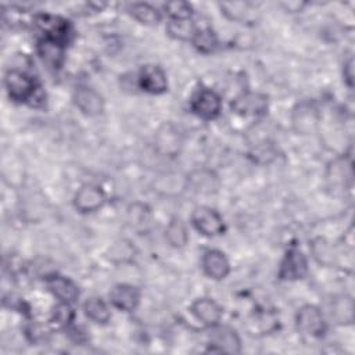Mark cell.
<instances>
[{
  "mask_svg": "<svg viewBox=\"0 0 355 355\" xmlns=\"http://www.w3.org/2000/svg\"><path fill=\"white\" fill-rule=\"evenodd\" d=\"M194 227L204 236H218L225 230L222 216L212 208L198 207L191 215Z\"/></svg>",
  "mask_w": 355,
  "mask_h": 355,
  "instance_id": "obj_1",
  "label": "cell"
},
{
  "mask_svg": "<svg viewBox=\"0 0 355 355\" xmlns=\"http://www.w3.org/2000/svg\"><path fill=\"white\" fill-rule=\"evenodd\" d=\"M8 96L14 101H26L35 93V82L24 72L10 69L4 79Z\"/></svg>",
  "mask_w": 355,
  "mask_h": 355,
  "instance_id": "obj_2",
  "label": "cell"
},
{
  "mask_svg": "<svg viewBox=\"0 0 355 355\" xmlns=\"http://www.w3.org/2000/svg\"><path fill=\"white\" fill-rule=\"evenodd\" d=\"M182 147V135L172 123H164L155 135V148L159 154L175 157Z\"/></svg>",
  "mask_w": 355,
  "mask_h": 355,
  "instance_id": "obj_3",
  "label": "cell"
},
{
  "mask_svg": "<svg viewBox=\"0 0 355 355\" xmlns=\"http://www.w3.org/2000/svg\"><path fill=\"white\" fill-rule=\"evenodd\" d=\"M297 326L302 333L311 336H322L326 330L323 315L313 305H305L298 311Z\"/></svg>",
  "mask_w": 355,
  "mask_h": 355,
  "instance_id": "obj_4",
  "label": "cell"
},
{
  "mask_svg": "<svg viewBox=\"0 0 355 355\" xmlns=\"http://www.w3.org/2000/svg\"><path fill=\"white\" fill-rule=\"evenodd\" d=\"M191 110L204 119H212L220 111V98L215 92L202 89L191 100Z\"/></svg>",
  "mask_w": 355,
  "mask_h": 355,
  "instance_id": "obj_5",
  "label": "cell"
},
{
  "mask_svg": "<svg viewBox=\"0 0 355 355\" xmlns=\"http://www.w3.org/2000/svg\"><path fill=\"white\" fill-rule=\"evenodd\" d=\"M105 201L104 191L94 184L82 186L75 194L73 204L80 212H93L103 207Z\"/></svg>",
  "mask_w": 355,
  "mask_h": 355,
  "instance_id": "obj_6",
  "label": "cell"
},
{
  "mask_svg": "<svg viewBox=\"0 0 355 355\" xmlns=\"http://www.w3.org/2000/svg\"><path fill=\"white\" fill-rule=\"evenodd\" d=\"M36 24L46 35V39L64 44L69 35V26L67 21L54 15H37Z\"/></svg>",
  "mask_w": 355,
  "mask_h": 355,
  "instance_id": "obj_7",
  "label": "cell"
},
{
  "mask_svg": "<svg viewBox=\"0 0 355 355\" xmlns=\"http://www.w3.org/2000/svg\"><path fill=\"white\" fill-rule=\"evenodd\" d=\"M266 108V97L259 93H244L236 97L232 103V111L240 115H261Z\"/></svg>",
  "mask_w": 355,
  "mask_h": 355,
  "instance_id": "obj_8",
  "label": "cell"
},
{
  "mask_svg": "<svg viewBox=\"0 0 355 355\" xmlns=\"http://www.w3.org/2000/svg\"><path fill=\"white\" fill-rule=\"evenodd\" d=\"M306 269H308V263H306L305 255L300 250L293 248L286 254V257L280 265L279 276L282 279H287V280L301 279L305 276Z\"/></svg>",
  "mask_w": 355,
  "mask_h": 355,
  "instance_id": "obj_9",
  "label": "cell"
},
{
  "mask_svg": "<svg viewBox=\"0 0 355 355\" xmlns=\"http://www.w3.org/2000/svg\"><path fill=\"white\" fill-rule=\"evenodd\" d=\"M140 87L148 93L159 94L166 90V76L165 72L157 65H146L140 71L139 76Z\"/></svg>",
  "mask_w": 355,
  "mask_h": 355,
  "instance_id": "obj_10",
  "label": "cell"
},
{
  "mask_svg": "<svg viewBox=\"0 0 355 355\" xmlns=\"http://www.w3.org/2000/svg\"><path fill=\"white\" fill-rule=\"evenodd\" d=\"M73 100L78 108L87 115H97L104 108L103 97L94 89L86 86H80L76 89Z\"/></svg>",
  "mask_w": 355,
  "mask_h": 355,
  "instance_id": "obj_11",
  "label": "cell"
},
{
  "mask_svg": "<svg viewBox=\"0 0 355 355\" xmlns=\"http://www.w3.org/2000/svg\"><path fill=\"white\" fill-rule=\"evenodd\" d=\"M211 349L223 352H240V338L229 327H215L211 333Z\"/></svg>",
  "mask_w": 355,
  "mask_h": 355,
  "instance_id": "obj_12",
  "label": "cell"
},
{
  "mask_svg": "<svg viewBox=\"0 0 355 355\" xmlns=\"http://www.w3.org/2000/svg\"><path fill=\"white\" fill-rule=\"evenodd\" d=\"M47 287L58 300H61L67 305L73 304L79 295L78 287L73 284V282H71L64 276H57V275L49 276Z\"/></svg>",
  "mask_w": 355,
  "mask_h": 355,
  "instance_id": "obj_13",
  "label": "cell"
},
{
  "mask_svg": "<svg viewBox=\"0 0 355 355\" xmlns=\"http://www.w3.org/2000/svg\"><path fill=\"white\" fill-rule=\"evenodd\" d=\"M111 302L122 311H133L140 300V293L136 287L129 284H118L110 293Z\"/></svg>",
  "mask_w": 355,
  "mask_h": 355,
  "instance_id": "obj_14",
  "label": "cell"
},
{
  "mask_svg": "<svg viewBox=\"0 0 355 355\" xmlns=\"http://www.w3.org/2000/svg\"><path fill=\"white\" fill-rule=\"evenodd\" d=\"M202 268L204 272L212 279H223L229 273V261L225 254L218 250H209L202 257Z\"/></svg>",
  "mask_w": 355,
  "mask_h": 355,
  "instance_id": "obj_15",
  "label": "cell"
},
{
  "mask_svg": "<svg viewBox=\"0 0 355 355\" xmlns=\"http://www.w3.org/2000/svg\"><path fill=\"white\" fill-rule=\"evenodd\" d=\"M187 186L198 194H211L218 190V178L211 171L198 169L187 176Z\"/></svg>",
  "mask_w": 355,
  "mask_h": 355,
  "instance_id": "obj_16",
  "label": "cell"
},
{
  "mask_svg": "<svg viewBox=\"0 0 355 355\" xmlns=\"http://www.w3.org/2000/svg\"><path fill=\"white\" fill-rule=\"evenodd\" d=\"M193 315L205 324H216L222 316V311L219 305L211 298H200L196 300L191 305Z\"/></svg>",
  "mask_w": 355,
  "mask_h": 355,
  "instance_id": "obj_17",
  "label": "cell"
},
{
  "mask_svg": "<svg viewBox=\"0 0 355 355\" xmlns=\"http://www.w3.org/2000/svg\"><path fill=\"white\" fill-rule=\"evenodd\" d=\"M277 316L272 311H262L254 313L245 323V329L251 334L270 333L277 327Z\"/></svg>",
  "mask_w": 355,
  "mask_h": 355,
  "instance_id": "obj_18",
  "label": "cell"
},
{
  "mask_svg": "<svg viewBox=\"0 0 355 355\" xmlns=\"http://www.w3.org/2000/svg\"><path fill=\"white\" fill-rule=\"evenodd\" d=\"M39 54L42 60L51 68H58L62 61V44L44 39L39 44Z\"/></svg>",
  "mask_w": 355,
  "mask_h": 355,
  "instance_id": "obj_19",
  "label": "cell"
},
{
  "mask_svg": "<svg viewBox=\"0 0 355 355\" xmlns=\"http://www.w3.org/2000/svg\"><path fill=\"white\" fill-rule=\"evenodd\" d=\"M85 313L96 323H105L110 319V311L105 302L98 297H90L85 302Z\"/></svg>",
  "mask_w": 355,
  "mask_h": 355,
  "instance_id": "obj_20",
  "label": "cell"
},
{
  "mask_svg": "<svg viewBox=\"0 0 355 355\" xmlns=\"http://www.w3.org/2000/svg\"><path fill=\"white\" fill-rule=\"evenodd\" d=\"M168 33L180 40H193L197 29L193 21L189 19H171L166 26Z\"/></svg>",
  "mask_w": 355,
  "mask_h": 355,
  "instance_id": "obj_21",
  "label": "cell"
},
{
  "mask_svg": "<svg viewBox=\"0 0 355 355\" xmlns=\"http://www.w3.org/2000/svg\"><path fill=\"white\" fill-rule=\"evenodd\" d=\"M165 237L171 245L183 247L189 240V234L184 223L180 219H172L165 230Z\"/></svg>",
  "mask_w": 355,
  "mask_h": 355,
  "instance_id": "obj_22",
  "label": "cell"
},
{
  "mask_svg": "<svg viewBox=\"0 0 355 355\" xmlns=\"http://www.w3.org/2000/svg\"><path fill=\"white\" fill-rule=\"evenodd\" d=\"M130 12L141 24L154 25L159 21V12L154 7H151L150 4H146V3L133 4L130 7Z\"/></svg>",
  "mask_w": 355,
  "mask_h": 355,
  "instance_id": "obj_23",
  "label": "cell"
},
{
  "mask_svg": "<svg viewBox=\"0 0 355 355\" xmlns=\"http://www.w3.org/2000/svg\"><path fill=\"white\" fill-rule=\"evenodd\" d=\"M193 43L202 53H211L216 47V36L211 29H200L196 32Z\"/></svg>",
  "mask_w": 355,
  "mask_h": 355,
  "instance_id": "obj_24",
  "label": "cell"
},
{
  "mask_svg": "<svg viewBox=\"0 0 355 355\" xmlns=\"http://www.w3.org/2000/svg\"><path fill=\"white\" fill-rule=\"evenodd\" d=\"M298 114V118H294V123L300 125L298 130L306 132L316 123V112L311 107H305L304 104L300 105V110L295 111Z\"/></svg>",
  "mask_w": 355,
  "mask_h": 355,
  "instance_id": "obj_25",
  "label": "cell"
},
{
  "mask_svg": "<svg viewBox=\"0 0 355 355\" xmlns=\"http://www.w3.org/2000/svg\"><path fill=\"white\" fill-rule=\"evenodd\" d=\"M165 10L171 19H189L191 15V8L184 1H169L165 4Z\"/></svg>",
  "mask_w": 355,
  "mask_h": 355,
  "instance_id": "obj_26",
  "label": "cell"
},
{
  "mask_svg": "<svg viewBox=\"0 0 355 355\" xmlns=\"http://www.w3.org/2000/svg\"><path fill=\"white\" fill-rule=\"evenodd\" d=\"M344 75H345L348 83L352 85V76H354V73H352V58H349L348 62L345 64V67H344Z\"/></svg>",
  "mask_w": 355,
  "mask_h": 355,
  "instance_id": "obj_27",
  "label": "cell"
}]
</instances>
